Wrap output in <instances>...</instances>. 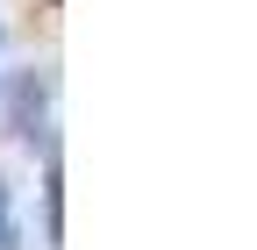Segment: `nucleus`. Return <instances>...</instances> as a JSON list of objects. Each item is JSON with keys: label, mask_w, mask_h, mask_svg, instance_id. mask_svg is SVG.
<instances>
[{"label": "nucleus", "mask_w": 257, "mask_h": 250, "mask_svg": "<svg viewBox=\"0 0 257 250\" xmlns=\"http://www.w3.org/2000/svg\"><path fill=\"white\" fill-rule=\"evenodd\" d=\"M15 129L22 136H50V79H36V72L15 79Z\"/></svg>", "instance_id": "f257e3e1"}, {"label": "nucleus", "mask_w": 257, "mask_h": 250, "mask_svg": "<svg viewBox=\"0 0 257 250\" xmlns=\"http://www.w3.org/2000/svg\"><path fill=\"white\" fill-rule=\"evenodd\" d=\"M0 243H8V186H0Z\"/></svg>", "instance_id": "f03ea898"}]
</instances>
